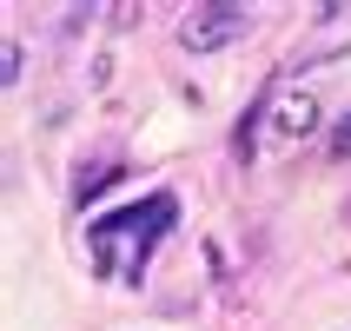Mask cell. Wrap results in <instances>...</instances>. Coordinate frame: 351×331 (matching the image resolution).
<instances>
[{
	"mask_svg": "<svg viewBox=\"0 0 351 331\" xmlns=\"http://www.w3.org/2000/svg\"><path fill=\"white\" fill-rule=\"evenodd\" d=\"M179 225V193H146L133 206H113L86 225V252H93L99 278H139L146 258L159 252V238Z\"/></svg>",
	"mask_w": 351,
	"mask_h": 331,
	"instance_id": "obj_1",
	"label": "cell"
},
{
	"mask_svg": "<svg viewBox=\"0 0 351 331\" xmlns=\"http://www.w3.org/2000/svg\"><path fill=\"white\" fill-rule=\"evenodd\" d=\"M245 34H252V7H239V0H199L193 14L179 20V47L186 53H226Z\"/></svg>",
	"mask_w": 351,
	"mask_h": 331,
	"instance_id": "obj_2",
	"label": "cell"
},
{
	"mask_svg": "<svg viewBox=\"0 0 351 331\" xmlns=\"http://www.w3.org/2000/svg\"><path fill=\"white\" fill-rule=\"evenodd\" d=\"M265 126H272L278 146L312 139V133H318V99L305 93V86H298V93H272V119H265Z\"/></svg>",
	"mask_w": 351,
	"mask_h": 331,
	"instance_id": "obj_3",
	"label": "cell"
},
{
	"mask_svg": "<svg viewBox=\"0 0 351 331\" xmlns=\"http://www.w3.org/2000/svg\"><path fill=\"white\" fill-rule=\"evenodd\" d=\"M113 179H119V159H99V166H80V179H73V206L86 212V206H93V199L106 193Z\"/></svg>",
	"mask_w": 351,
	"mask_h": 331,
	"instance_id": "obj_4",
	"label": "cell"
},
{
	"mask_svg": "<svg viewBox=\"0 0 351 331\" xmlns=\"http://www.w3.org/2000/svg\"><path fill=\"white\" fill-rule=\"evenodd\" d=\"M325 159H351V113H338L332 139H325Z\"/></svg>",
	"mask_w": 351,
	"mask_h": 331,
	"instance_id": "obj_5",
	"label": "cell"
},
{
	"mask_svg": "<svg viewBox=\"0 0 351 331\" xmlns=\"http://www.w3.org/2000/svg\"><path fill=\"white\" fill-rule=\"evenodd\" d=\"M0 73H7V86H20V66H27V47H20V40H7V47H0Z\"/></svg>",
	"mask_w": 351,
	"mask_h": 331,
	"instance_id": "obj_6",
	"label": "cell"
}]
</instances>
